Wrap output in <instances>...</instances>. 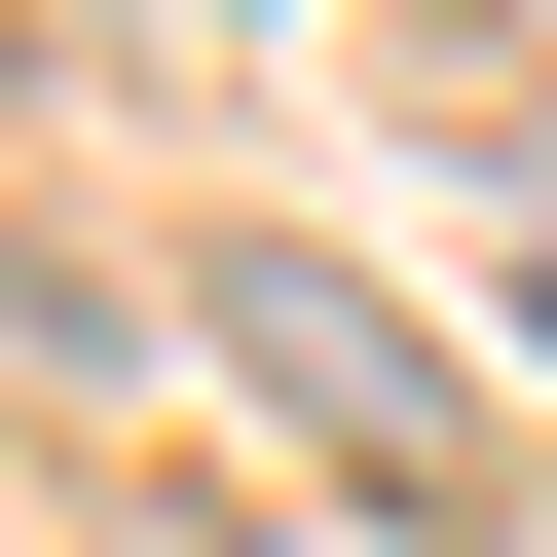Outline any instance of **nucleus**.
Wrapping results in <instances>:
<instances>
[{
	"label": "nucleus",
	"mask_w": 557,
	"mask_h": 557,
	"mask_svg": "<svg viewBox=\"0 0 557 557\" xmlns=\"http://www.w3.org/2000/svg\"><path fill=\"white\" fill-rule=\"evenodd\" d=\"M260 409H298V483H372V520H520V446L446 409V335L372 298V260H298V223H223V298H186Z\"/></svg>",
	"instance_id": "1"
}]
</instances>
